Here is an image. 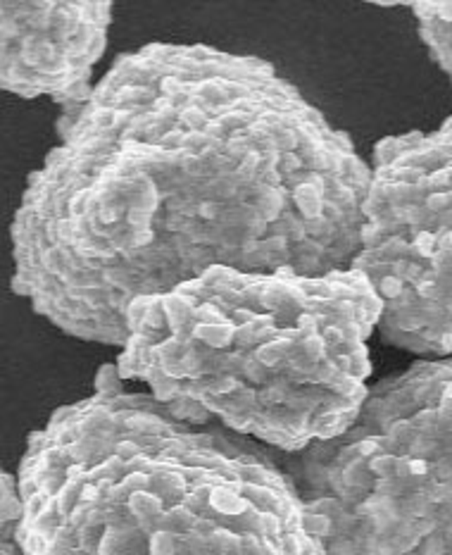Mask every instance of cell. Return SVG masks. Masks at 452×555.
Listing matches in <instances>:
<instances>
[{"mask_svg": "<svg viewBox=\"0 0 452 555\" xmlns=\"http://www.w3.org/2000/svg\"><path fill=\"white\" fill-rule=\"evenodd\" d=\"M124 486H129V489H141V486H148V477L141 475V472H134L131 477L124 479Z\"/></svg>", "mask_w": 452, "mask_h": 555, "instance_id": "cell-10", "label": "cell"}, {"mask_svg": "<svg viewBox=\"0 0 452 555\" xmlns=\"http://www.w3.org/2000/svg\"><path fill=\"white\" fill-rule=\"evenodd\" d=\"M376 450H379V441H374V438H367V441L360 443L362 455H372V453H376Z\"/></svg>", "mask_w": 452, "mask_h": 555, "instance_id": "cell-14", "label": "cell"}, {"mask_svg": "<svg viewBox=\"0 0 452 555\" xmlns=\"http://www.w3.org/2000/svg\"><path fill=\"white\" fill-rule=\"evenodd\" d=\"M395 467H398V458H393V455H379V458H374V460H372V470L379 477L393 475Z\"/></svg>", "mask_w": 452, "mask_h": 555, "instance_id": "cell-6", "label": "cell"}, {"mask_svg": "<svg viewBox=\"0 0 452 555\" xmlns=\"http://www.w3.org/2000/svg\"><path fill=\"white\" fill-rule=\"evenodd\" d=\"M276 274H281V277H291V274H293V272L289 270V267H286V270H279Z\"/></svg>", "mask_w": 452, "mask_h": 555, "instance_id": "cell-24", "label": "cell"}, {"mask_svg": "<svg viewBox=\"0 0 452 555\" xmlns=\"http://www.w3.org/2000/svg\"><path fill=\"white\" fill-rule=\"evenodd\" d=\"M183 122L193 129L200 127L203 125V112H198V110H186V112H183Z\"/></svg>", "mask_w": 452, "mask_h": 555, "instance_id": "cell-11", "label": "cell"}, {"mask_svg": "<svg viewBox=\"0 0 452 555\" xmlns=\"http://www.w3.org/2000/svg\"><path fill=\"white\" fill-rule=\"evenodd\" d=\"M81 472H84V467H81V465H72V467L67 470V475H70L72 479H77V477L81 475Z\"/></svg>", "mask_w": 452, "mask_h": 555, "instance_id": "cell-20", "label": "cell"}, {"mask_svg": "<svg viewBox=\"0 0 452 555\" xmlns=\"http://www.w3.org/2000/svg\"><path fill=\"white\" fill-rule=\"evenodd\" d=\"M134 241H136V245H143V243L153 241V231H139V234H136V238H134Z\"/></svg>", "mask_w": 452, "mask_h": 555, "instance_id": "cell-16", "label": "cell"}, {"mask_svg": "<svg viewBox=\"0 0 452 555\" xmlns=\"http://www.w3.org/2000/svg\"><path fill=\"white\" fill-rule=\"evenodd\" d=\"M252 164H255V155H250V157H248V162L243 164V172H245V174H250V172H252Z\"/></svg>", "mask_w": 452, "mask_h": 555, "instance_id": "cell-21", "label": "cell"}, {"mask_svg": "<svg viewBox=\"0 0 452 555\" xmlns=\"http://www.w3.org/2000/svg\"><path fill=\"white\" fill-rule=\"evenodd\" d=\"M402 286H405V284H402V279H400V277H393V274H390V277H383V279H381V293H383L386 298L400 296V293H402Z\"/></svg>", "mask_w": 452, "mask_h": 555, "instance_id": "cell-7", "label": "cell"}, {"mask_svg": "<svg viewBox=\"0 0 452 555\" xmlns=\"http://www.w3.org/2000/svg\"><path fill=\"white\" fill-rule=\"evenodd\" d=\"M296 203H298V208L305 217H317L321 212V181L317 184V186H312V184H303V186H298Z\"/></svg>", "mask_w": 452, "mask_h": 555, "instance_id": "cell-1", "label": "cell"}, {"mask_svg": "<svg viewBox=\"0 0 452 555\" xmlns=\"http://www.w3.org/2000/svg\"><path fill=\"white\" fill-rule=\"evenodd\" d=\"M331 555H357V553H355L353 544H348V541H338V544L331 548Z\"/></svg>", "mask_w": 452, "mask_h": 555, "instance_id": "cell-12", "label": "cell"}, {"mask_svg": "<svg viewBox=\"0 0 452 555\" xmlns=\"http://www.w3.org/2000/svg\"><path fill=\"white\" fill-rule=\"evenodd\" d=\"M117 453L122 455V458H134L136 453H139V446H136V443H119V446H117Z\"/></svg>", "mask_w": 452, "mask_h": 555, "instance_id": "cell-13", "label": "cell"}, {"mask_svg": "<svg viewBox=\"0 0 452 555\" xmlns=\"http://www.w3.org/2000/svg\"><path fill=\"white\" fill-rule=\"evenodd\" d=\"M162 91L167 93V95H176V93L181 91V81L174 79V77H164V79H162Z\"/></svg>", "mask_w": 452, "mask_h": 555, "instance_id": "cell-9", "label": "cell"}, {"mask_svg": "<svg viewBox=\"0 0 452 555\" xmlns=\"http://www.w3.org/2000/svg\"><path fill=\"white\" fill-rule=\"evenodd\" d=\"M217 212H219V205H217V203H203V205H200V215H203V217L212 219V217H217Z\"/></svg>", "mask_w": 452, "mask_h": 555, "instance_id": "cell-15", "label": "cell"}, {"mask_svg": "<svg viewBox=\"0 0 452 555\" xmlns=\"http://www.w3.org/2000/svg\"><path fill=\"white\" fill-rule=\"evenodd\" d=\"M155 105H157V107H164V110H167V107H169V102H167V100H157Z\"/></svg>", "mask_w": 452, "mask_h": 555, "instance_id": "cell-25", "label": "cell"}, {"mask_svg": "<svg viewBox=\"0 0 452 555\" xmlns=\"http://www.w3.org/2000/svg\"><path fill=\"white\" fill-rule=\"evenodd\" d=\"M129 217H131V222L136 224V227H146V224H148V215H139L136 210Z\"/></svg>", "mask_w": 452, "mask_h": 555, "instance_id": "cell-18", "label": "cell"}, {"mask_svg": "<svg viewBox=\"0 0 452 555\" xmlns=\"http://www.w3.org/2000/svg\"><path fill=\"white\" fill-rule=\"evenodd\" d=\"M412 248L419 253L421 258H434L436 253V236L434 231H419L412 241Z\"/></svg>", "mask_w": 452, "mask_h": 555, "instance_id": "cell-4", "label": "cell"}, {"mask_svg": "<svg viewBox=\"0 0 452 555\" xmlns=\"http://www.w3.org/2000/svg\"><path fill=\"white\" fill-rule=\"evenodd\" d=\"M443 243H445V248H448V250L452 253V229H450V234L443 238Z\"/></svg>", "mask_w": 452, "mask_h": 555, "instance_id": "cell-22", "label": "cell"}, {"mask_svg": "<svg viewBox=\"0 0 452 555\" xmlns=\"http://www.w3.org/2000/svg\"><path fill=\"white\" fill-rule=\"evenodd\" d=\"M236 317H238V319H241V322H248V317H250V312H248V310H238V312H236Z\"/></svg>", "mask_w": 452, "mask_h": 555, "instance_id": "cell-23", "label": "cell"}, {"mask_svg": "<svg viewBox=\"0 0 452 555\" xmlns=\"http://www.w3.org/2000/svg\"><path fill=\"white\" fill-rule=\"evenodd\" d=\"M231 334L234 329L231 327H222V324H200L195 329V337H200L205 344L210 346H226L231 341Z\"/></svg>", "mask_w": 452, "mask_h": 555, "instance_id": "cell-3", "label": "cell"}, {"mask_svg": "<svg viewBox=\"0 0 452 555\" xmlns=\"http://www.w3.org/2000/svg\"><path fill=\"white\" fill-rule=\"evenodd\" d=\"M305 527L312 534H328V529H331V522H328V517H324V515H307L305 517Z\"/></svg>", "mask_w": 452, "mask_h": 555, "instance_id": "cell-8", "label": "cell"}, {"mask_svg": "<svg viewBox=\"0 0 452 555\" xmlns=\"http://www.w3.org/2000/svg\"><path fill=\"white\" fill-rule=\"evenodd\" d=\"M95 122H100V125H112L114 115L109 112V110H107V112H98V115H95Z\"/></svg>", "mask_w": 452, "mask_h": 555, "instance_id": "cell-17", "label": "cell"}, {"mask_svg": "<svg viewBox=\"0 0 452 555\" xmlns=\"http://www.w3.org/2000/svg\"><path fill=\"white\" fill-rule=\"evenodd\" d=\"M150 551H153V555H174L172 534H167V532L155 534L153 541H150Z\"/></svg>", "mask_w": 452, "mask_h": 555, "instance_id": "cell-5", "label": "cell"}, {"mask_svg": "<svg viewBox=\"0 0 452 555\" xmlns=\"http://www.w3.org/2000/svg\"><path fill=\"white\" fill-rule=\"evenodd\" d=\"M81 496H84V501H95V498H98V489H95V486H86Z\"/></svg>", "mask_w": 452, "mask_h": 555, "instance_id": "cell-19", "label": "cell"}, {"mask_svg": "<svg viewBox=\"0 0 452 555\" xmlns=\"http://www.w3.org/2000/svg\"><path fill=\"white\" fill-rule=\"evenodd\" d=\"M210 501L219 512H226V515H238V512H243V508H245V503L241 501V498H238L236 493L226 491V489H215L212 491Z\"/></svg>", "mask_w": 452, "mask_h": 555, "instance_id": "cell-2", "label": "cell"}]
</instances>
